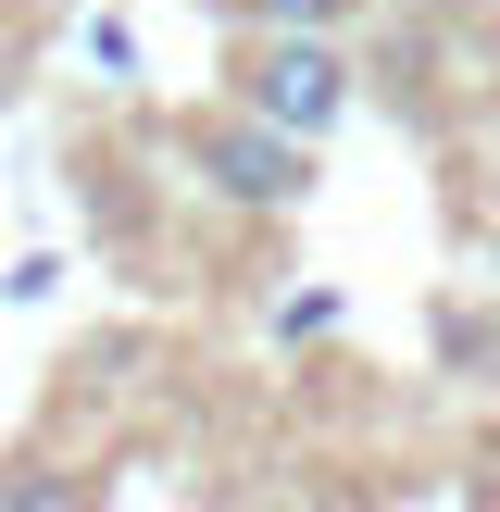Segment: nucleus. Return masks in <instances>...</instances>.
<instances>
[{"label":"nucleus","mask_w":500,"mask_h":512,"mask_svg":"<svg viewBox=\"0 0 500 512\" xmlns=\"http://www.w3.org/2000/svg\"><path fill=\"white\" fill-rule=\"evenodd\" d=\"M238 113L288 125V138H325V125L350 113V50L325 38V25H250V50H238Z\"/></svg>","instance_id":"1"},{"label":"nucleus","mask_w":500,"mask_h":512,"mask_svg":"<svg viewBox=\"0 0 500 512\" xmlns=\"http://www.w3.org/2000/svg\"><path fill=\"white\" fill-rule=\"evenodd\" d=\"M188 163H200V188L238 200V213L313 200V138H288V125H263V113H200L188 125Z\"/></svg>","instance_id":"2"},{"label":"nucleus","mask_w":500,"mask_h":512,"mask_svg":"<svg viewBox=\"0 0 500 512\" xmlns=\"http://www.w3.org/2000/svg\"><path fill=\"white\" fill-rule=\"evenodd\" d=\"M88 500H100L88 475H50V463H25L13 488H0V512H88Z\"/></svg>","instance_id":"3"},{"label":"nucleus","mask_w":500,"mask_h":512,"mask_svg":"<svg viewBox=\"0 0 500 512\" xmlns=\"http://www.w3.org/2000/svg\"><path fill=\"white\" fill-rule=\"evenodd\" d=\"M238 13H250V25H325V38H338L363 0H238Z\"/></svg>","instance_id":"4"},{"label":"nucleus","mask_w":500,"mask_h":512,"mask_svg":"<svg viewBox=\"0 0 500 512\" xmlns=\"http://www.w3.org/2000/svg\"><path fill=\"white\" fill-rule=\"evenodd\" d=\"M0 75H13V50H0Z\"/></svg>","instance_id":"5"}]
</instances>
